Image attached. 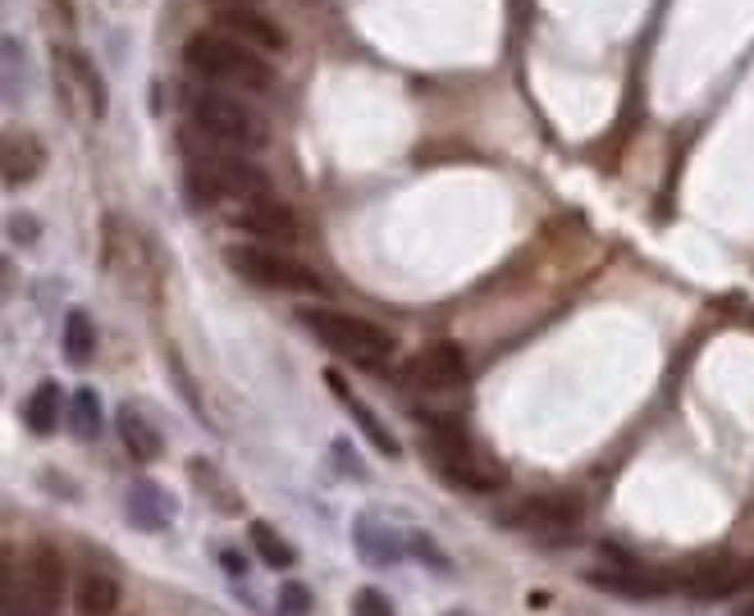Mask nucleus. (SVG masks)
<instances>
[{
  "label": "nucleus",
  "mask_w": 754,
  "mask_h": 616,
  "mask_svg": "<svg viewBox=\"0 0 754 616\" xmlns=\"http://www.w3.org/2000/svg\"><path fill=\"white\" fill-rule=\"evenodd\" d=\"M183 64L206 83H220L230 92H266L275 83L271 64L256 47L234 42L230 32H193L183 42Z\"/></svg>",
  "instance_id": "f257e3e1"
},
{
  "label": "nucleus",
  "mask_w": 754,
  "mask_h": 616,
  "mask_svg": "<svg viewBox=\"0 0 754 616\" xmlns=\"http://www.w3.org/2000/svg\"><path fill=\"white\" fill-rule=\"evenodd\" d=\"M297 320L316 333L320 348L348 357L357 366H385L394 357V348H398L389 329L370 325L361 316H348V311H329V306H312V311H302Z\"/></svg>",
  "instance_id": "f03ea898"
},
{
  "label": "nucleus",
  "mask_w": 754,
  "mask_h": 616,
  "mask_svg": "<svg viewBox=\"0 0 754 616\" xmlns=\"http://www.w3.org/2000/svg\"><path fill=\"white\" fill-rule=\"evenodd\" d=\"M187 110H193V124L220 142L230 151H243V156H252V151H261L271 142V129L266 120L247 105V101H234V92H215V88H202L193 92V101H187Z\"/></svg>",
  "instance_id": "7ed1b4c3"
},
{
  "label": "nucleus",
  "mask_w": 754,
  "mask_h": 616,
  "mask_svg": "<svg viewBox=\"0 0 754 616\" xmlns=\"http://www.w3.org/2000/svg\"><path fill=\"white\" fill-rule=\"evenodd\" d=\"M430 466L458 489L471 493H495L503 489L508 471L499 466L495 456H485L471 448V439L452 425V420H430Z\"/></svg>",
  "instance_id": "20e7f679"
},
{
  "label": "nucleus",
  "mask_w": 754,
  "mask_h": 616,
  "mask_svg": "<svg viewBox=\"0 0 754 616\" xmlns=\"http://www.w3.org/2000/svg\"><path fill=\"white\" fill-rule=\"evenodd\" d=\"M64 598V562L51 544H32L19 581H14V562L6 571V616H55Z\"/></svg>",
  "instance_id": "39448f33"
},
{
  "label": "nucleus",
  "mask_w": 754,
  "mask_h": 616,
  "mask_svg": "<svg viewBox=\"0 0 754 616\" xmlns=\"http://www.w3.org/2000/svg\"><path fill=\"white\" fill-rule=\"evenodd\" d=\"M187 178H193V197L197 202H252V197H266L271 192V178L261 174L243 151H215V156H197L193 170H187Z\"/></svg>",
  "instance_id": "423d86ee"
},
{
  "label": "nucleus",
  "mask_w": 754,
  "mask_h": 616,
  "mask_svg": "<svg viewBox=\"0 0 754 616\" xmlns=\"http://www.w3.org/2000/svg\"><path fill=\"white\" fill-rule=\"evenodd\" d=\"M224 265L243 275L247 284L256 288H275V292H320V275L312 265H302L293 256H284L279 247L271 243H243V247H230L224 251Z\"/></svg>",
  "instance_id": "0eeeda50"
},
{
  "label": "nucleus",
  "mask_w": 754,
  "mask_h": 616,
  "mask_svg": "<svg viewBox=\"0 0 754 616\" xmlns=\"http://www.w3.org/2000/svg\"><path fill=\"white\" fill-rule=\"evenodd\" d=\"M403 383L407 389H421V393H448V389H462L467 383V352L458 342H430L403 366Z\"/></svg>",
  "instance_id": "6e6552de"
},
{
  "label": "nucleus",
  "mask_w": 754,
  "mask_h": 616,
  "mask_svg": "<svg viewBox=\"0 0 754 616\" xmlns=\"http://www.w3.org/2000/svg\"><path fill=\"white\" fill-rule=\"evenodd\" d=\"M508 530H526V534H544V538H568L581 525V503L568 493H540L526 497L521 507L503 512Z\"/></svg>",
  "instance_id": "1a4fd4ad"
},
{
  "label": "nucleus",
  "mask_w": 754,
  "mask_h": 616,
  "mask_svg": "<svg viewBox=\"0 0 754 616\" xmlns=\"http://www.w3.org/2000/svg\"><path fill=\"white\" fill-rule=\"evenodd\" d=\"M238 228H247L252 238H261V243H271V247H293L297 243V215L275 197V192H266V197H252V202H243L238 206Z\"/></svg>",
  "instance_id": "9d476101"
},
{
  "label": "nucleus",
  "mask_w": 754,
  "mask_h": 616,
  "mask_svg": "<svg viewBox=\"0 0 754 616\" xmlns=\"http://www.w3.org/2000/svg\"><path fill=\"white\" fill-rule=\"evenodd\" d=\"M754 581V566L741 557H713L686 575V594L691 598H732Z\"/></svg>",
  "instance_id": "9b49d317"
},
{
  "label": "nucleus",
  "mask_w": 754,
  "mask_h": 616,
  "mask_svg": "<svg viewBox=\"0 0 754 616\" xmlns=\"http://www.w3.org/2000/svg\"><path fill=\"white\" fill-rule=\"evenodd\" d=\"M215 28L230 32L234 42L256 47V51H284V32L275 19L256 14L252 6H234V10H215Z\"/></svg>",
  "instance_id": "f8f14e48"
},
{
  "label": "nucleus",
  "mask_w": 754,
  "mask_h": 616,
  "mask_svg": "<svg viewBox=\"0 0 754 616\" xmlns=\"http://www.w3.org/2000/svg\"><path fill=\"white\" fill-rule=\"evenodd\" d=\"M174 497L161 489V484H151V480H137L133 489H129V497H124V516L137 525V530H146V534H156V530H165L170 521H174Z\"/></svg>",
  "instance_id": "ddd939ff"
},
{
  "label": "nucleus",
  "mask_w": 754,
  "mask_h": 616,
  "mask_svg": "<svg viewBox=\"0 0 754 616\" xmlns=\"http://www.w3.org/2000/svg\"><path fill=\"white\" fill-rule=\"evenodd\" d=\"M55 60H60V79H64V88H69V83L79 88L83 105L92 110V120H101V114H105V83H101L96 64H92V60H83L79 51H69V47H60V51H55Z\"/></svg>",
  "instance_id": "4468645a"
},
{
  "label": "nucleus",
  "mask_w": 754,
  "mask_h": 616,
  "mask_svg": "<svg viewBox=\"0 0 754 616\" xmlns=\"http://www.w3.org/2000/svg\"><path fill=\"white\" fill-rule=\"evenodd\" d=\"M0 170H6V183H10V187L32 183L37 174L47 170V151H42V142H37L32 133H10V137H6V161H0Z\"/></svg>",
  "instance_id": "2eb2a0df"
},
{
  "label": "nucleus",
  "mask_w": 754,
  "mask_h": 616,
  "mask_svg": "<svg viewBox=\"0 0 754 616\" xmlns=\"http://www.w3.org/2000/svg\"><path fill=\"white\" fill-rule=\"evenodd\" d=\"M325 383L334 389V398H338V402H344V407L353 411V420L361 425V434H366V439H370L375 448H380L385 456H398V439H394V434H389V430L380 425V420H375V411H370V407H366V402H361V398H357V393L348 389V383H344V374H338V370H325Z\"/></svg>",
  "instance_id": "dca6fc26"
},
{
  "label": "nucleus",
  "mask_w": 754,
  "mask_h": 616,
  "mask_svg": "<svg viewBox=\"0 0 754 616\" xmlns=\"http://www.w3.org/2000/svg\"><path fill=\"white\" fill-rule=\"evenodd\" d=\"M73 607H79V616H115L120 581L105 571H83L79 585H73Z\"/></svg>",
  "instance_id": "f3484780"
},
{
  "label": "nucleus",
  "mask_w": 754,
  "mask_h": 616,
  "mask_svg": "<svg viewBox=\"0 0 754 616\" xmlns=\"http://www.w3.org/2000/svg\"><path fill=\"white\" fill-rule=\"evenodd\" d=\"M120 439H124V448H129V456L133 461H156L161 456V430L151 425V420L137 411V407H124L120 411Z\"/></svg>",
  "instance_id": "a211bd4d"
},
{
  "label": "nucleus",
  "mask_w": 754,
  "mask_h": 616,
  "mask_svg": "<svg viewBox=\"0 0 754 616\" xmlns=\"http://www.w3.org/2000/svg\"><path fill=\"white\" fill-rule=\"evenodd\" d=\"M60 402H64L60 383H55V379H42V383H37V389L28 393V402H23V425H28L32 434H51V430L60 425Z\"/></svg>",
  "instance_id": "6ab92c4d"
},
{
  "label": "nucleus",
  "mask_w": 754,
  "mask_h": 616,
  "mask_svg": "<svg viewBox=\"0 0 754 616\" xmlns=\"http://www.w3.org/2000/svg\"><path fill=\"white\" fill-rule=\"evenodd\" d=\"M353 538H357V553H361L370 566H394V562L403 557V544L394 538V530H389V525H375L370 516L357 521Z\"/></svg>",
  "instance_id": "aec40b11"
},
{
  "label": "nucleus",
  "mask_w": 754,
  "mask_h": 616,
  "mask_svg": "<svg viewBox=\"0 0 754 616\" xmlns=\"http://www.w3.org/2000/svg\"><path fill=\"white\" fill-rule=\"evenodd\" d=\"M585 581L599 585V589H613V594H631V598H659V594L672 589V581L645 575L640 566H622V575H603V571H594V575H585Z\"/></svg>",
  "instance_id": "412c9836"
},
{
  "label": "nucleus",
  "mask_w": 754,
  "mask_h": 616,
  "mask_svg": "<svg viewBox=\"0 0 754 616\" xmlns=\"http://www.w3.org/2000/svg\"><path fill=\"white\" fill-rule=\"evenodd\" d=\"M92 348H96L92 316H88V311H69V316H64V361H69V366H88V361H92Z\"/></svg>",
  "instance_id": "4be33fe9"
},
{
  "label": "nucleus",
  "mask_w": 754,
  "mask_h": 616,
  "mask_svg": "<svg viewBox=\"0 0 754 616\" xmlns=\"http://www.w3.org/2000/svg\"><path fill=\"white\" fill-rule=\"evenodd\" d=\"M252 548L261 553V562L275 566V571H288V566L297 562L293 544H284V534H279L275 525H266V521H256V525H252Z\"/></svg>",
  "instance_id": "5701e85b"
},
{
  "label": "nucleus",
  "mask_w": 754,
  "mask_h": 616,
  "mask_svg": "<svg viewBox=\"0 0 754 616\" xmlns=\"http://www.w3.org/2000/svg\"><path fill=\"white\" fill-rule=\"evenodd\" d=\"M69 425L79 439H96L101 434V398L92 389H73L69 398Z\"/></svg>",
  "instance_id": "b1692460"
},
{
  "label": "nucleus",
  "mask_w": 754,
  "mask_h": 616,
  "mask_svg": "<svg viewBox=\"0 0 754 616\" xmlns=\"http://www.w3.org/2000/svg\"><path fill=\"white\" fill-rule=\"evenodd\" d=\"M307 612H312L307 585H284L279 589V616H307Z\"/></svg>",
  "instance_id": "393cba45"
},
{
  "label": "nucleus",
  "mask_w": 754,
  "mask_h": 616,
  "mask_svg": "<svg viewBox=\"0 0 754 616\" xmlns=\"http://www.w3.org/2000/svg\"><path fill=\"white\" fill-rule=\"evenodd\" d=\"M353 616H394V603L380 589H361L353 598Z\"/></svg>",
  "instance_id": "a878e982"
},
{
  "label": "nucleus",
  "mask_w": 754,
  "mask_h": 616,
  "mask_svg": "<svg viewBox=\"0 0 754 616\" xmlns=\"http://www.w3.org/2000/svg\"><path fill=\"white\" fill-rule=\"evenodd\" d=\"M10 234H14V238H19V243H32V238H37V224H32V219H23V215H19V219H10Z\"/></svg>",
  "instance_id": "bb28decb"
},
{
  "label": "nucleus",
  "mask_w": 754,
  "mask_h": 616,
  "mask_svg": "<svg viewBox=\"0 0 754 616\" xmlns=\"http://www.w3.org/2000/svg\"><path fill=\"white\" fill-rule=\"evenodd\" d=\"M220 566H224V571H230V575H243V571H247L238 553H220Z\"/></svg>",
  "instance_id": "cd10ccee"
},
{
  "label": "nucleus",
  "mask_w": 754,
  "mask_h": 616,
  "mask_svg": "<svg viewBox=\"0 0 754 616\" xmlns=\"http://www.w3.org/2000/svg\"><path fill=\"white\" fill-rule=\"evenodd\" d=\"M215 10H234V6H252V0H211Z\"/></svg>",
  "instance_id": "c85d7f7f"
}]
</instances>
